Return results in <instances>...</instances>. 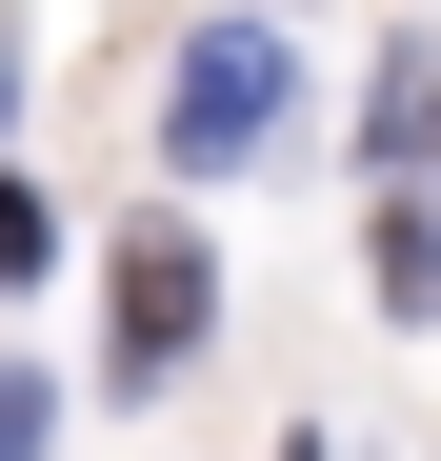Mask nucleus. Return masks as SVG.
Instances as JSON below:
<instances>
[{
  "label": "nucleus",
  "instance_id": "3",
  "mask_svg": "<svg viewBox=\"0 0 441 461\" xmlns=\"http://www.w3.org/2000/svg\"><path fill=\"white\" fill-rule=\"evenodd\" d=\"M0 281H40V201L21 181H0Z\"/></svg>",
  "mask_w": 441,
  "mask_h": 461
},
{
  "label": "nucleus",
  "instance_id": "1",
  "mask_svg": "<svg viewBox=\"0 0 441 461\" xmlns=\"http://www.w3.org/2000/svg\"><path fill=\"white\" fill-rule=\"evenodd\" d=\"M281 101H302V81H281V41H261V21H220V41L181 60V101H161V140H181V161L220 181V161H261V140H281Z\"/></svg>",
  "mask_w": 441,
  "mask_h": 461
},
{
  "label": "nucleus",
  "instance_id": "2",
  "mask_svg": "<svg viewBox=\"0 0 441 461\" xmlns=\"http://www.w3.org/2000/svg\"><path fill=\"white\" fill-rule=\"evenodd\" d=\"M181 341H201V241L140 221V241H121V381H161Z\"/></svg>",
  "mask_w": 441,
  "mask_h": 461
},
{
  "label": "nucleus",
  "instance_id": "4",
  "mask_svg": "<svg viewBox=\"0 0 441 461\" xmlns=\"http://www.w3.org/2000/svg\"><path fill=\"white\" fill-rule=\"evenodd\" d=\"M0 461H40V381L21 361H0Z\"/></svg>",
  "mask_w": 441,
  "mask_h": 461
}]
</instances>
